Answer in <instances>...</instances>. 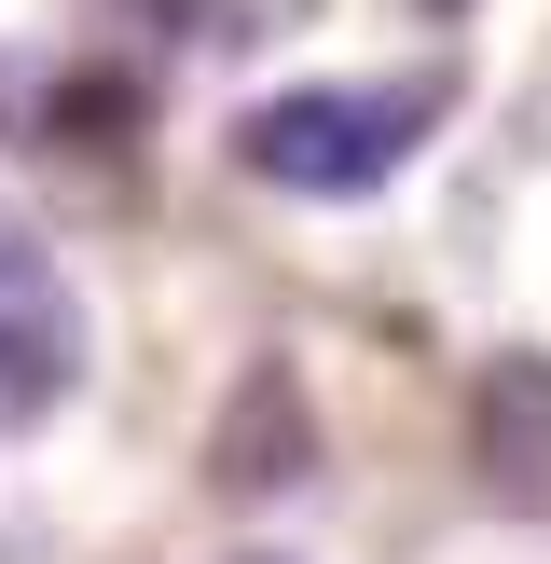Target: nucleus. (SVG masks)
Instances as JSON below:
<instances>
[{
    "instance_id": "obj_1",
    "label": "nucleus",
    "mask_w": 551,
    "mask_h": 564,
    "mask_svg": "<svg viewBox=\"0 0 551 564\" xmlns=\"http://www.w3.org/2000/svg\"><path fill=\"white\" fill-rule=\"evenodd\" d=\"M455 124V83L441 69H345V83H276V97L235 110V165L303 207H358L386 193L428 138Z\"/></svg>"
},
{
    "instance_id": "obj_2",
    "label": "nucleus",
    "mask_w": 551,
    "mask_h": 564,
    "mask_svg": "<svg viewBox=\"0 0 551 564\" xmlns=\"http://www.w3.org/2000/svg\"><path fill=\"white\" fill-rule=\"evenodd\" d=\"M83 358H97V317H83L69 262L0 207V427H42L83 386Z\"/></svg>"
},
{
    "instance_id": "obj_3",
    "label": "nucleus",
    "mask_w": 551,
    "mask_h": 564,
    "mask_svg": "<svg viewBox=\"0 0 551 564\" xmlns=\"http://www.w3.org/2000/svg\"><path fill=\"white\" fill-rule=\"evenodd\" d=\"M468 441H483V482L510 496L523 523H551V358H496Z\"/></svg>"
},
{
    "instance_id": "obj_4",
    "label": "nucleus",
    "mask_w": 551,
    "mask_h": 564,
    "mask_svg": "<svg viewBox=\"0 0 551 564\" xmlns=\"http://www.w3.org/2000/svg\"><path fill=\"white\" fill-rule=\"evenodd\" d=\"M235 564H290V551H235Z\"/></svg>"
},
{
    "instance_id": "obj_5",
    "label": "nucleus",
    "mask_w": 551,
    "mask_h": 564,
    "mask_svg": "<svg viewBox=\"0 0 551 564\" xmlns=\"http://www.w3.org/2000/svg\"><path fill=\"white\" fill-rule=\"evenodd\" d=\"M441 14H455V0H441Z\"/></svg>"
}]
</instances>
